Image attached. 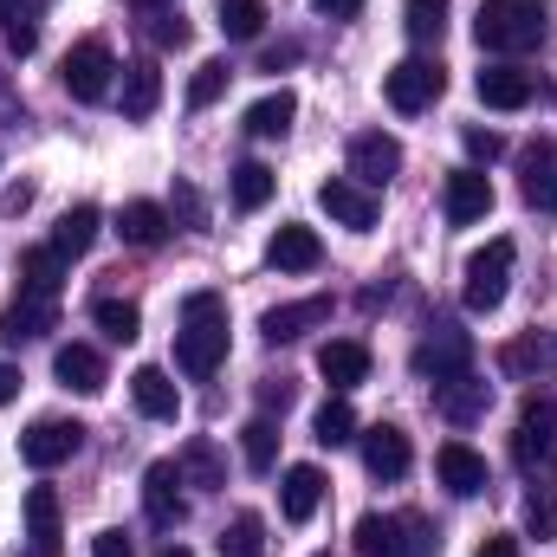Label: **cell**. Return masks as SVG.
<instances>
[{
	"label": "cell",
	"instance_id": "6da1fadb",
	"mask_svg": "<svg viewBox=\"0 0 557 557\" xmlns=\"http://www.w3.org/2000/svg\"><path fill=\"white\" fill-rule=\"evenodd\" d=\"M175 363H182L188 376H214V370L227 363V298H221V292H188V298H182Z\"/></svg>",
	"mask_w": 557,
	"mask_h": 557
},
{
	"label": "cell",
	"instance_id": "7a4b0ae2",
	"mask_svg": "<svg viewBox=\"0 0 557 557\" xmlns=\"http://www.w3.org/2000/svg\"><path fill=\"white\" fill-rule=\"evenodd\" d=\"M552 33V0H480L473 39L486 52H532Z\"/></svg>",
	"mask_w": 557,
	"mask_h": 557
},
{
	"label": "cell",
	"instance_id": "3957f363",
	"mask_svg": "<svg viewBox=\"0 0 557 557\" xmlns=\"http://www.w3.org/2000/svg\"><path fill=\"white\" fill-rule=\"evenodd\" d=\"M512 460L525 467V473H552L557 467V396H532L525 409H519V434H512Z\"/></svg>",
	"mask_w": 557,
	"mask_h": 557
},
{
	"label": "cell",
	"instance_id": "277c9868",
	"mask_svg": "<svg viewBox=\"0 0 557 557\" xmlns=\"http://www.w3.org/2000/svg\"><path fill=\"white\" fill-rule=\"evenodd\" d=\"M512 260H519V247H512V240H486V247L467 260V311H499V305H506Z\"/></svg>",
	"mask_w": 557,
	"mask_h": 557
},
{
	"label": "cell",
	"instance_id": "5b68a950",
	"mask_svg": "<svg viewBox=\"0 0 557 557\" xmlns=\"http://www.w3.org/2000/svg\"><path fill=\"white\" fill-rule=\"evenodd\" d=\"M460 370H473V331L434 324V331L421 337V350H416V376L421 383H447V376H460Z\"/></svg>",
	"mask_w": 557,
	"mask_h": 557
},
{
	"label": "cell",
	"instance_id": "8992f818",
	"mask_svg": "<svg viewBox=\"0 0 557 557\" xmlns=\"http://www.w3.org/2000/svg\"><path fill=\"white\" fill-rule=\"evenodd\" d=\"M111 72H117V59H111L104 39H78V46L65 52V65H59V78H65V91H72L78 104H98V98L111 91Z\"/></svg>",
	"mask_w": 557,
	"mask_h": 557
},
{
	"label": "cell",
	"instance_id": "52a82bcc",
	"mask_svg": "<svg viewBox=\"0 0 557 557\" xmlns=\"http://www.w3.org/2000/svg\"><path fill=\"white\" fill-rule=\"evenodd\" d=\"M78 447H85V428H78V421H59V416H39L20 434V454H26V467H39V473L65 467Z\"/></svg>",
	"mask_w": 557,
	"mask_h": 557
},
{
	"label": "cell",
	"instance_id": "ba28073f",
	"mask_svg": "<svg viewBox=\"0 0 557 557\" xmlns=\"http://www.w3.org/2000/svg\"><path fill=\"white\" fill-rule=\"evenodd\" d=\"M383 91H389V104H396L403 117H416V111H428V104L447 91V72H441L434 59H403V65L383 78Z\"/></svg>",
	"mask_w": 557,
	"mask_h": 557
},
{
	"label": "cell",
	"instance_id": "9c48e42d",
	"mask_svg": "<svg viewBox=\"0 0 557 557\" xmlns=\"http://www.w3.org/2000/svg\"><path fill=\"white\" fill-rule=\"evenodd\" d=\"M318 208H324L337 227H350V234H370V227H376V195H370L363 182H350V175L318 182Z\"/></svg>",
	"mask_w": 557,
	"mask_h": 557
},
{
	"label": "cell",
	"instance_id": "30bf717a",
	"mask_svg": "<svg viewBox=\"0 0 557 557\" xmlns=\"http://www.w3.org/2000/svg\"><path fill=\"white\" fill-rule=\"evenodd\" d=\"M143 512H149V525H156V532H175V525L188 519V499H182V467H175V460H156V467L143 473Z\"/></svg>",
	"mask_w": 557,
	"mask_h": 557
},
{
	"label": "cell",
	"instance_id": "8fae6325",
	"mask_svg": "<svg viewBox=\"0 0 557 557\" xmlns=\"http://www.w3.org/2000/svg\"><path fill=\"white\" fill-rule=\"evenodd\" d=\"M441 214H447L454 227L486 221V214H493V182H486V169H454L447 188H441Z\"/></svg>",
	"mask_w": 557,
	"mask_h": 557
},
{
	"label": "cell",
	"instance_id": "7c38bea8",
	"mask_svg": "<svg viewBox=\"0 0 557 557\" xmlns=\"http://www.w3.org/2000/svg\"><path fill=\"white\" fill-rule=\"evenodd\" d=\"M434 480L454 493V499H480L486 486H493V473H486V460L467 447V441H447V447H434Z\"/></svg>",
	"mask_w": 557,
	"mask_h": 557
},
{
	"label": "cell",
	"instance_id": "4fadbf2b",
	"mask_svg": "<svg viewBox=\"0 0 557 557\" xmlns=\"http://www.w3.org/2000/svg\"><path fill=\"white\" fill-rule=\"evenodd\" d=\"M396 169H403V143L389 137V131H363V137H350V182L383 188Z\"/></svg>",
	"mask_w": 557,
	"mask_h": 557
},
{
	"label": "cell",
	"instance_id": "5bb4252c",
	"mask_svg": "<svg viewBox=\"0 0 557 557\" xmlns=\"http://www.w3.org/2000/svg\"><path fill=\"white\" fill-rule=\"evenodd\" d=\"M519 195H525V208H539V214L557 208V137H539L519 156Z\"/></svg>",
	"mask_w": 557,
	"mask_h": 557
},
{
	"label": "cell",
	"instance_id": "9a60e30c",
	"mask_svg": "<svg viewBox=\"0 0 557 557\" xmlns=\"http://www.w3.org/2000/svg\"><path fill=\"white\" fill-rule=\"evenodd\" d=\"M357 441H363V467H370L376 480H403L409 460H416V447H409V434H403L396 421H376V428H363Z\"/></svg>",
	"mask_w": 557,
	"mask_h": 557
},
{
	"label": "cell",
	"instance_id": "2e32d148",
	"mask_svg": "<svg viewBox=\"0 0 557 557\" xmlns=\"http://www.w3.org/2000/svg\"><path fill=\"white\" fill-rule=\"evenodd\" d=\"M434 389V409L454 421V428H467V421L486 416V403H493V383H480L473 370H460V376H447V383H428Z\"/></svg>",
	"mask_w": 557,
	"mask_h": 557
},
{
	"label": "cell",
	"instance_id": "e0dca14e",
	"mask_svg": "<svg viewBox=\"0 0 557 557\" xmlns=\"http://www.w3.org/2000/svg\"><path fill=\"white\" fill-rule=\"evenodd\" d=\"M318 324H331V298H292V305H273V311L260 318L267 344H298V337L318 331Z\"/></svg>",
	"mask_w": 557,
	"mask_h": 557
},
{
	"label": "cell",
	"instance_id": "ac0fdd59",
	"mask_svg": "<svg viewBox=\"0 0 557 557\" xmlns=\"http://www.w3.org/2000/svg\"><path fill=\"white\" fill-rule=\"evenodd\" d=\"M318 376L344 396V389H357L363 376H370V344H357V337H331L324 350H318Z\"/></svg>",
	"mask_w": 557,
	"mask_h": 557
},
{
	"label": "cell",
	"instance_id": "d6986e66",
	"mask_svg": "<svg viewBox=\"0 0 557 557\" xmlns=\"http://www.w3.org/2000/svg\"><path fill=\"white\" fill-rule=\"evenodd\" d=\"M52 376L72 389V396H104V357L91 344H59L52 350Z\"/></svg>",
	"mask_w": 557,
	"mask_h": 557
},
{
	"label": "cell",
	"instance_id": "ffe728a7",
	"mask_svg": "<svg viewBox=\"0 0 557 557\" xmlns=\"http://www.w3.org/2000/svg\"><path fill=\"white\" fill-rule=\"evenodd\" d=\"M26 539H33V557L65 552V525H59V493L52 486H33L26 493Z\"/></svg>",
	"mask_w": 557,
	"mask_h": 557
},
{
	"label": "cell",
	"instance_id": "44dd1931",
	"mask_svg": "<svg viewBox=\"0 0 557 557\" xmlns=\"http://www.w3.org/2000/svg\"><path fill=\"white\" fill-rule=\"evenodd\" d=\"M473 91H480L486 111H525V104H532V72H519V65H486V72L473 78Z\"/></svg>",
	"mask_w": 557,
	"mask_h": 557
},
{
	"label": "cell",
	"instance_id": "7402d4cb",
	"mask_svg": "<svg viewBox=\"0 0 557 557\" xmlns=\"http://www.w3.org/2000/svg\"><path fill=\"white\" fill-rule=\"evenodd\" d=\"M318 506H324V473H318L311 460L285 467V480H278V512H285L292 525H305V519H311Z\"/></svg>",
	"mask_w": 557,
	"mask_h": 557
},
{
	"label": "cell",
	"instance_id": "603a6c76",
	"mask_svg": "<svg viewBox=\"0 0 557 557\" xmlns=\"http://www.w3.org/2000/svg\"><path fill=\"white\" fill-rule=\"evenodd\" d=\"M59 324V298H39V292H20L13 305H7V318H0V331L13 337V344H26V337H46Z\"/></svg>",
	"mask_w": 557,
	"mask_h": 557
},
{
	"label": "cell",
	"instance_id": "cb8c5ba5",
	"mask_svg": "<svg viewBox=\"0 0 557 557\" xmlns=\"http://www.w3.org/2000/svg\"><path fill=\"white\" fill-rule=\"evenodd\" d=\"M131 396H137V409L149 421H175L182 416V389H175L169 370H156V363H143L137 376H131Z\"/></svg>",
	"mask_w": 557,
	"mask_h": 557
},
{
	"label": "cell",
	"instance_id": "d4e9b609",
	"mask_svg": "<svg viewBox=\"0 0 557 557\" xmlns=\"http://www.w3.org/2000/svg\"><path fill=\"white\" fill-rule=\"evenodd\" d=\"M267 260H273L278 273H311V267L324 260V247H318V234H311V227L285 221V227L273 234V247H267Z\"/></svg>",
	"mask_w": 557,
	"mask_h": 557
},
{
	"label": "cell",
	"instance_id": "484cf974",
	"mask_svg": "<svg viewBox=\"0 0 557 557\" xmlns=\"http://www.w3.org/2000/svg\"><path fill=\"white\" fill-rule=\"evenodd\" d=\"M39 20H46V0H0V33H7L13 59H26L39 46Z\"/></svg>",
	"mask_w": 557,
	"mask_h": 557
},
{
	"label": "cell",
	"instance_id": "4316f807",
	"mask_svg": "<svg viewBox=\"0 0 557 557\" xmlns=\"http://www.w3.org/2000/svg\"><path fill=\"white\" fill-rule=\"evenodd\" d=\"M499 370H506V376H519V383H525V376H552V370H557V344L532 331V337H519V344H506V350H499Z\"/></svg>",
	"mask_w": 557,
	"mask_h": 557
},
{
	"label": "cell",
	"instance_id": "83f0119b",
	"mask_svg": "<svg viewBox=\"0 0 557 557\" xmlns=\"http://www.w3.org/2000/svg\"><path fill=\"white\" fill-rule=\"evenodd\" d=\"M91 240H98V208H91V201L65 208L59 227H52V253H59V260H78V253H91Z\"/></svg>",
	"mask_w": 557,
	"mask_h": 557
},
{
	"label": "cell",
	"instance_id": "f1b7e54d",
	"mask_svg": "<svg viewBox=\"0 0 557 557\" xmlns=\"http://www.w3.org/2000/svg\"><path fill=\"white\" fill-rule=\"evenodd\" d=\"M175 467H182V480H188L195 493H221V486H227V467H221V454H214V441H188Z\"/></svg>",
	"mask_w": 557,
	"mask_h": 557
},
{
	"label": "cell",
	"instance_id": "f546056e",
	"mask_svg": "<svg viewBox=\"0 0 557 557\" xmlns=\"http://www.w3.org/2000/svg\"><path fill=\"white\" fill-rule=\"evenodd\" d=\"M117 234H124L131 247H162V234H169V208H156V201H124Z\"/></svg>",
	"mask_w": 557,
	"mask_h": 557
},
{
	"label": "cell",
	"instance_id": "4dcf8cb0",
	"mask_svg": "<svg viewBox=\"0 0 557 557\" xmlns=\"http://www.w3.org/2000/svg\"><path fill=\"white\" fill-rule=\"evenodd\" d=\"M350 539H357V557H403V525H396V512H363Z\"/></svg>",
	"mask_w": 557,
	"mask_h": 557
},
{
	"label": "cell",
	"instance_id": "1f68e13d",
	"mask_svg": "<svg viewBox=\"0 0 557 557\" xmlns=\"http://www.w3.org/2000/svg\"><path fill=\"white\" fill-rule=\"evenodd\" d=\"M59 285H65V260H59L52 247H33V253H20V292L59 298Z\"/></svg>",
	"mask_w": 557,
	"mask_h": 557
},
{
	"label": "cell",
	"instance_id": "d6a6232c",
	"mask_svg": "<svg viewBox=\"0 0 557 557\" xmlns=\"http://www.w3.org/2000/svg\"><path fill=\"white\" fill-rule=\"evenodd\" d=\"M162 104V72L137 59V65H124V117H149Z\"/></svg>",
	"mask_w": 557,
	"mask_h": 557
},
{
	"label": "cell",
	"instance_id": "836d02e7",
	"mask_svg": "<svg viewBox=\"0 0 557 557\" xmlns=\"http://www.w3.org/2000/svg\"><path fill=\"white\" fill-rule=\"evenodd\" d=\"M311 441H318V447H350V441H357V409H350L344 396H331V403L318 409V421H311Z\"/></svg>",
	"mask_w": 557,
	"mask_h": 557
},
{
	"label": "cell",
	"instance_id": "e575fe53",
	"mask_svg": "<svg viewBox=\"0 0 557 557\" xmlns=\"http://www.w3.org/2000/svg\"><path fill=\"white\" fill-rule=\"evenodd\" d=\"M292 117H298V98H292V91H267V98L247 111V131H253V137H285Z\"/></svg>",
	"mask_w": 557,
	"mask_h": 557
},
{
	"label": "cell",
	"instance_id": "d590c367",
	"mask_svg": "<svg viewBox=\"0 0 557 557\" xmlns=\"http://www.w3.org/2000/svg\"><path fill=\"white\" fill-rule=\"evenodd\" d=\"M221 557H267V519L260 512H234L221 532Z\"/></svg>",
	"mask_w": 557,
	"mask_h": 557
},
{
	"label": "cell",
	"instance_id": "8d00e7d4",
	"mask_svg": "<svg viewBox=\"0 0 557 557\" xmlns=\"http://www.w3.org/2000/svg\"><path fill=\"white\" fill-rule=\"evenodd\" d=\"M273 188H278V175L267 169V162H240V169H234V208H247V214H253V208H267V201H273Z\"/></svg>",
	"mask_w": 557,
	"mask_h": 557
},
{
	"label": "cell",
	"instance_id": "74e56055",
	"mask_svg": "<svg viewBox=\"0 0 557 557\" xmlns=\"http://www.w3.org/2000/svg\"><path fill=\"white\" fill-rule=\"evenodd\" d=\"M91 318H98V331H104V337H117V344H131V337L143 331V311L131 305V298H98V305H91Z\"/></svg>",
	"mask_w": 557,
	"mask_h": 557
},
{
	"label": "cell",
	"instance_id": "f35d334b",
	"mask_svg": "<svg viewBox=\"0 0 557 557\" xmlns=\"http://www.w3.org/2000/svg\"><path fill=\"white\" fill-rule=\"evenodd\" d=\"M240 454H247V467H253V473H273V460H278V428H273L267 416L247 421V428H240Z\"/></svg>",
	"mask_w": 557,
	"mask_h": 557
},
{
	"label": "cell",
	"instance_id": "ab89813d",
	"mask_svg": "<svg viewBox=\"0 0 557 557\" xmlns=\"http://www.w3.org/2000/svg\"><path fill=\"white\" fill-rule=\"evenodd\" d=\"M221 33L227 39H260L267 33V0H221Z\"/></svg>",
	"mask_w": 557,
	"mask_h": 557
},
{
	"label": "cell",
	"instance_id": "60d3db41",
	"mask_svg": "<svg viewBox=\"0 0 557 557\" xmlns=\"http://www.w3.org/2000/svg\"><path fill=\"white\" fill-rule=\"evenodd\" d=\"M403 26H409L416 46H434V39L447 33V0H409V7H403Z\"/></svg>",
	"mask_w": 557,
	"mask_h": 557
},
{
	"label": "cell",
	"instance_id": "b9f144b4",
	"mask_svg": "<svg viewBox=\"0 0 557 557\" xmlns=\"http://www.w3.org/2000/svg\"><path fill=\"white\" fill-rule=\"evenodd\" d=\"M227 59H208V65H195V78H188V111H208L221 91H227Z\"/></svg>",
	"mask_w": 557,
	"mask_h": 557
},
{
	"label": "cell",
	"instance_id": "7bdbcfd3",
	"mask_svg": "<svg viewBox=\"0 0 557 557\" xmlns=\"http://www.w3.org/2000/svg\"><path fill=\"white\" fill-rule=\"evenodd\" d=\"M525 532L532 539H557V486H545V480L525 493Z\"/></svg>",
	"mask_w": 557,
	"mask_h": 557
},
{
	"label": "cell",
	"instance_id": "ee69618b",
	"mask_svg": "<svg viewBox=\"0 0 557 557\" xmlns=\"http://www.w3.org/2000/svg\"><path fill=\"white\" fill-rule=\"evenodd\" d=\"M396 525H403V557H434L441 552V539H434V525H428L421 512H396Z\"/></svg>",
	"mask_w": 557,
	"mask_h": 557
},
{
	"label": "cell",
	"instance_id": "f6af8a7d",
	"mask_svg": "<svg viewBox=\"0 0 557 557\" xmlns=\"http://www.w3.org/2000/svg\"><path fill=\"white\" fill-rule=\"evenodd\" d=\"M467 156H473V169H486V162H499V156H506V137H499V131H467Z\"/></svg>",
	"mask_w": 557,
	"mask_h": 557
},
{
	"label": "cell",
	"instance_id": "bcb514c9",
	"mask_svg": "<svg viewBox=\"0 0 557 557\" xmlns=\"http://www.w3.org/2000/svg\"><path fill=\"white\" fill-rule=\"evenodd\" d=\"M149 39H156V46H188V20H182V13H169V7H156Z\"/></svg>",
	"mask_w": 557,
	"mask_h": 557
},
{
	"label": "cell",
	"instance_id": "7dc6e473",
	"mask_svg": "<svg viewBox=\"0 0 557 557\" xmlns=\"http://www.w3.org/2000/svg\"><path fill=\"white\" fill-rule=\"evenodd\" d=\"M473 557H519V539H512V532H486Z\"/></svg>",
	"mask_w": 557,
	"mask_h": 557
},
{
	"label": "cell",
	"instance_id": "c3c4849f",
	"mask_svg": "<svg viewBox=\"0 0 557 557\" xmlns=\"http://www.w3.org/2000/svg\"><path fill=\"white\" fill-rule=\"evenodd\" d=\"M91 557H131V539L124 532H98L91 539Z\"/></svg>",
	"mask_w": 557,
	"mask_h": 557
},
{
	"label": "cell",
	"instance_id": "681fc988",
	"mask_svg": "<svg viewBox=\"0 0 557 557\" xmlns=\"http://www.w3.org/2000/svg\"><path fill=\"white\" fill-rule=\"evenodd\" d=\"M260 403L285 416V409H292V383H285V376H278V383H260Z\"/></svg>",
	"mask_w": 557,
	"mask_h": 557
},
{
	"label": "cell",
	"instance_id": "f907efd6",
	"mask_svg": "<svg viewBox=\"0 0 557 557\" xmlns=\"http://www.w3.org/2000/svg\"><path fill=\"white\" fill-rule=\"evenodd\" d=\"M0 208H7V214H26V208H33V182H13V188L0 195Z\"/></svg>",
	"mask_w": 557,
	"mask_h": 557
},
{
	"label": "cell",
	"instance_id": "816d5d0a",
	"mask_svg": "<svg viewBox=\"0 0 557 557\" xmlns=\"http://www.w3.org/2000/svg\"><path fill=\"white\" fill-rule=\"evenodd\" d=\"M311 7H318L324 20H357V13H363V0H311Z\"/></svg>",
	"mask_w": 557,
	"mask_h": 557
},
{
	"label": "cell",
	"instance_id": "f5cc1de1",
	"mask_svg": "<svg viewBox=\"0 0 557 557\" xmlns=\"http://www.w3.org/2000/svg\"><path fill=\"white\" fill-rule=\"evenodd\" d=\"M175 201H182V214H188V221H195V227H201V221H208V214H201V195H195V188H175Z\"/></svg>",
	"mask_w": 557,
	"mask_h": 557
},
{
	"label": "cell",
	"instance_id": "db71d44e",
	"mask_svg": "<svg viewBox=\"0 0 557 557\" xmlns=\"http://www.w3.org/2000/svg\"><path fill=\"white\" fill-rule=\"evenodd\" d=\"M13 396H20V370H7V363H0V409H7Z\"/></svg>",
	"mask_w": 557,
	"mask_h": 557
},
{
	"label": "cell",
	"instance_id": "11a10c76",
	"mask_svg": "<svg viewBox=\"0 0 557 557\" xmlns=\"http://www.w3.org/2000/svg\"><path fill=\"white\" fill-rule=\"evenodd\" d=\"M292 59H298V46H278V52H267V65H260V72H278V65H292Z\"/></svg>",
	"mask_w": 557,
	"mask_h": 557
},
{
	"label": "cell",
	"instance_id": "9f6ffc18",
	"mask_svg": "<svg viewBox=\"0 0 557 557\" xmlns=\"http://www.w3.org/2000/svg\"><path fill=\"white\" fill-rule=\"evenodd\" d=\"M156 557H195V552H188V545H162Z\"/></svg>",
	"mask_w": 557,
	"mask_h": 557
},
{
	"label": "cell",
	"instance_id": "6f0895ef",
	"mask_svg": "<svg viewBox=\"0 0 557 557\" xmlns=\"http://www.w3.org/2000/svg\"><path fill=\"white\" fill-rule=\"evenodd\" d=\"M137 7H175V0H137Z\"/></svg>",
	"mask_w": 557,
	"mask_h": 557
},
{
	"label": "cell",
	"instance_id": "680465c9",
	"mask_svg": "<svg viewBox=\"0 0 557 557\" xmlns=\"http://www.w3.org/2000/svg\"><path fill=\"white\" fill-rule=\"evenodd\" d=\"M318 557H331V552H318Z\"/></svg>",
	"mask_w": 557,
	"mask_h": 557
}]
</instances>
